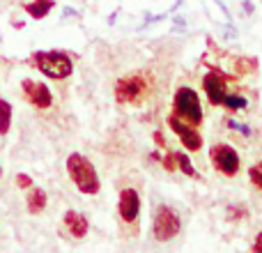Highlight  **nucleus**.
Instances as JSON below:
<instances>
[{
    "instance_id": "nucleus-7",
    "label": "nucleus",
    "mask_w": 262,
    "mask_h": 253,
    "mask_svg": "<svg viewBox=\"0 0 262 253\" xmlns=\"http://www.w3.org/2000/svg\"><path fill=\"white\" fill-rule=\"evenodd\" d=\"M118 214H120V221L122 223L138 228V217H140V194H138V189H134V186H124V189L120 191Z\"/></svg>"
},
{
    "instance_id": "nucleus-19",
    "label": "nucleus",
    "mask_w": 262,
    "mask_h": 253,
    "mask_svg": "<svg viewBox=\"0 0 262 253\" xmlns=\"http://www.w3.org/2000/svg\"><path fill=\"white\" fill-rule=\"evenodd\" d=\"M16 184L21 186V189H30V186H32L30 175H26V173H18V175H16Z\"/></svg>"
},
{
    "instance_id": "nucleus-5",
    "label": "nucleus",
    "mask_w": 262,
    "mask_h": 253,
    "mask_svg": "<svg viewBox=\"0 0 262 253\" xmlns=\"http://www.w3.org/2000/svg\"><path fill=\"white\" fill-rule=\"evenodd\" d=\"M172 109H175L177 118L184 120V122H189L193 126L203 124V106H200V97L193 88H189V86L177 88Z\"/></svg>"
},
{
    "instance_id": "nucleus-1",
    "label": "nucleus",
    "mask_w": 262,
    "mask_h": 253,
    "mask_svg": "<svg viewBox=\"0 0 262 253\" xmlns=\"http://www.w3.org/2000/svg\"><path fill=\"white\" fill-rule=\"evenodd\" d=\"M67 173H69V180L74 182L81 194L85 196H97L101 189V182L99 175H97V168L92 166V161L81 152H72L67 157Z\"/></svg>"
},
{
    "instance_id": "nucleus-13",
    "label": "nucleus",
    "mask_w": 262,
    "mask_h": 253,
    "mask_svg": "<svg viewBox=\"0 0 262 253\" xmlns=\"http://www.w3.org/2000/svg\"><path fill=\"white\" fill-rule=\"evenodd\" d=\"M53 5H55V0H35V3L23 5V9H26L32 18H37V21H39V18H44L46 14L53 9Z\"/></svg>"
},
{
    "instance_id": "nucleus-18",
    "label": "nucleus",
    "mask_w": 262,
    "mask_h": 253,
    "mask_svg": "<svg viewBox=\"0 0 262 253\" xmlns=\"http://www.w3.org/2000/svg\"><path fill=\"white\" fill-rule=\"evenodd\" d=\"M228 126H230V129H235V131H239V134L242 136H249L251 134V129H249V126H246L244 122H237V120H228V122H226Z\"/></svg>"
},
{
    "instance_id": "nucleus-6",
    "label": "nucleus",
    "mask_w": 262,
    "mask_h": 253,
    "mask_svg": "<svg viewBox=\"0 0 262 253\" xmlns=\"http://www.w3.org/2000/svg\"><path fill=\"white\" fill-rule=\"evenodd\" d=\"M209 161H212L214 171L221 173L223 177H237L242 168V159L237 150L228 143H214L209 147Z\"/></svg>"
},
{
    "instance_id": "nucleus-10",
    "label": "nucleus",
    "mask_w": 262,
    "mask_h": 253,
    "mask_svg": "<svg viewBox=\"0 0 262 253\" xmlns=\"http://www.w3.org/2000/svg\"><path fill=\"white\" fill-rule=\"evenodd\" d=\"M21 86H23V95H26V99L30 101L32 106H37V109H49V106H53V92L49 90L46 83L32 81V78H23Z\"/></svg>"
},
{
    "instance_id": "nucleus-8",
    "label": "nucleus",
    "mask_w": 262,
    "mask_h": 253,
    "mask_svg": "<svg viewBox=\"0 0 262 253\" xmlns=\"http://www.w3.org/2000/svg\"><path fill=\"white\" fill-rule=\"evenodd\" d=\"M168 126L175 131L177 138H180V143L184 145L189 152H198V150H203V136L195 131L193 124L180 120L177 115H168Z\"/></svg>"
},
{
    "instance_id": "nucleus-16",
    "label": "nucleus",
    "mask_w": 262,
    "mask_h": 253,
    "mask_svg": "<svg viewBox=\"0 0 262 253\" xmlns=\"http://www.w3.org/2000/svg\"><path fill=\"white\" fill-rule=\"evenodd\" d=\"M172 154H175L177 168H182V173H184V175H189V177H198V173H195L193 163L189 161V157H186V154H182V152H172Z\"/></svg>"
},
{
    "instance_id": "nucleus-17",
    "label": "nucleus",
    "mask_w": 262,
    "mask_h": 253,
    "mask_svg": "<svg viewBox=\"0 0 262 253\" xmlns=\"http://www.w3.org/2000/svg\"><path fill=\"white\" fill-rule=\"evenodd\" d=\"M249 180H251V184H253L255 189L262 191V159L249 168Z\"/></svg>"
},
{
    "instance_id": "nucleus-9",
    "label": "nucleus",
    "mask_w": 262,
    "mask_h": 253,
    "mask_svg": "<svg viewBox=\"0 0 262 253\" xmlns=\"http://www.w3.org/2000/svg\"><path fill=\"white\" fill-rule=\"evenodd\" d=\"M203 90L207 95L209 104L221 106L223 99L228 95V83H226V74L219 72V69H209L203 76Z\"/></svg>"
},
{
    "instance_id": "nucleus-20",
    "label": "nucleus",
    "mask_w": 262,
    "mask_h": 253,
    "mask_svg": "<svg viewBox=\"0 0 262 253\" xmlns=\"http://www.w3.org/2000/svg\"><path fill=\"white\" fill-rule=\"evenodd\" d=\"M251 251L262 253V233H258V235H255V242H253V244H251Z\"/></svg>"
},
{
    "instance_id": "nucleus-15",
    "label": "nucleus",
    "mask_w": 262,
    "mask_h": 253,
    "mask_svg": "<svg viewBox=\"0 0 262 253\" xmlns=\"http://www.w3.org/2000/svg\"><path fill=\"white\" fill-rule=\"evenodd\" d=\"M228 111H244L246 106H249V101H246V97L242 95H226V99H223V104Z\"/></svg>"
},
{
    "instance_id": "nucleus-12",
    "label": "nucleus",
    "mask_w": 262,
    "mask_h": 253,
    "mask_svg": "<svg viewBox=\"0 0 262 253\" xmlns=\"http://www.w3.org/2000/svg\"><path fill=\"white\" fill-rule=\"evenodd\" d=\"M46 203H49L46 191L32 184L30 191H28V212H30V214H41L46 209Z\"/></svg>"
},
{
    "instance_id": "nucleus-4",
    "label": "nucleus",
    "mask_w": 262,
    "mask_h": 253,
    "mask_svg": "<svg viewBox=\"0 0 262 253\" xmlns=\"http://www.w3.org/2000/svg\"><path fill=\"white\" fill-rule=\"evenodd\" d=\"M149 95V81L143 74H131L115 83V101L124 106H138Z\"/></svg>"
},
{
    "instance_id": "nucleus-2",
    "label": "nucleus",
    "mask_w": 262,
    "mask_h": 253,
    "mask_svg": "<svg viewBox=\"0 0 262 253\" xmlns=\"http://www.w3.org/2000/svg\"><path fill=\"white\" fill-rule=\"evenodd\" d=\"M30 62L39 69L44 76L53 78V81H64L72 76L74 62L67 53L62 51H35L30 58Z\"/></svg>"
},
{
    "instance_id": "nucleus-21",
    "label": "nucleus",
    "mask_w": 262,
    "mask_h": 253,
    "mask_svg": "<svg viewBox=\"0 0 262 253\" xmlns=\"http://www.w3.org/2000/svg\"><path fill=\"white\" fill-rule=\"evenodd\" d=\"M0 175H3V171H0Z\"/></svg>"
},
{
    "instance_id": "nucleus-11",
    "label": "nucleus",
    "mask_w": 262,
    "mask_h": 253,
    "mask_svg": "<svg viewBox=\"0 0 262 253\" xmlns=\"http://www.w3.org/2000/svg\"><path fill=\"white\" fill-rule=\"evenodd\" d=\"M64 228H67V233L72 237H76V240H83V237L88 235V230H90V223H88V219L83 217V214L74 212V209H69V212H64Z\"/></svg>"
},
{
    "instance_id": "nucleus-14",
    "label": "nucleus",
    "mask_w": 262,
    "mask_h": 253,
    "mask_svg": "<svg viewBox=\"0 0 262 253\" xmlns=\"http://www.w3.org/2000/svg\"><path fill=\"white\" fill-rule=\"evenodd\" d=\"M12 115L14 109L7 99H0V136L9 134V126H12Z\"/></svg>"
},
{
    "instance_id": "nucleus-3",
    "label": "nucleus",
    "mask_w": 262,
    "mask_h": 253,
    "mask_svg": "<svg viewBox=\"0 0 262 253\" xmlns=\"http://www.w3.org/2000/svg\"><path fill=\"white\" fill-rule=\"evenodd\" d=\"M182 233V217L175 207L161 203L152 212V237L161 244L172 242Z\"/></svg>"
}]
</instances>
